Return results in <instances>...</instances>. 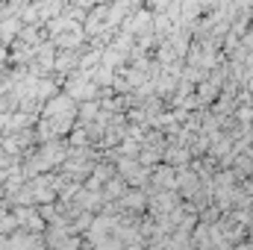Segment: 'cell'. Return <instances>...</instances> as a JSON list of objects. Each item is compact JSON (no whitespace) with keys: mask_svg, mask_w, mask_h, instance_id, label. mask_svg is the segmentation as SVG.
<instances>
[{"mask_svg":"<svg viewBox=\"0 0 253 250\" xmlns=\"http://www.w3.org/2000/svg\"><path fill=\"white\" fill-rule=\"evenodd\" d=\"M74 144H85V132H83V129L74 132Z\"/></svg>","mask_w":253,"mask_h":250,"instance_id":"cell-3","label":"cell"},{"mask_svg":"<svg viewBox=\"0 0 253 250\" xmlns=\"http://www.w3.org/2000/svg\"><path fill=\"white\" fill-rule=\"evenodd\" d=\"M6 56H9V53H6V50H0V59H6Z\"/></svg>","mask_w":253,"mask_h":250,"instance_id":"cell-5","label":"cell"},{"mask_svg":"<svg viewBox=\"0 0 253 250\" xmlns=\"http://www.w3.org/2000/svg\"><path fill=\"white\" fill-rule=\"evenodd\" d=\"M112 227H115V221H112V218H97V221H94V227L88 230V239L100 248V245H106V242H109V236H106V233H109Z\"/></svg>","mask_w":253,"mask_h":250,"instance_id":"cell-2","label":"cell"},{"mask_svg":"<svg viewBox=\"0 0 253 250\" xmlns=\"http://www.w3.org/2000/svg\"><path fill=\"white\" fill-rule=\"evenodd\" d=\"M3 124H6V115H0V126H3Z\"/></svg>","mask_w":253,"mask_h":250,"instance_id":"cell-6","label":"cell"},{"mask_svg":"<svg viewBox=\"0 0 253 250\" xmlns=\"http://www.w3.org/2000/svg\"><path fill=\"white\" fill-rule=\"evenodd\" d=\"M68 94H71V97H77V100H88V97H94V94H97V85H94L88 77H83V80H74V83H71Z\"/></svg>","mask_w":253,"mask_h":250,"instance_id":"cell-1","label":"cell"},{"mask_svg":"<svg viewBox=\"0 0 253 250\" xmlns=\"http://www.w3.org/2000/svg\"><path fill=\"white\" fill-rule=\"evenodd\" d=\"M97 250H118V242H106V245H100Z\"/></svg>","mask_w":253,"mask_h":250,"instance_id":"cell-4","label":"cell"}]
</instances>
